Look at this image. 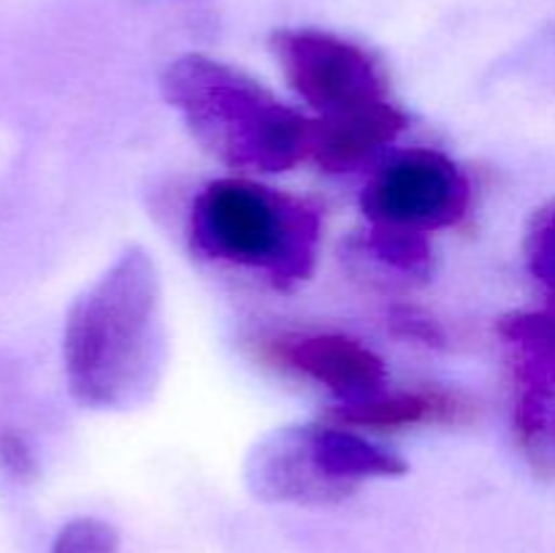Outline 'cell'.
Instances as JSON below:
<instances>
[{
	"instance_id": "cell-1",
	"label": "cell",
	"mask_w": 555,
	"mask_h": 553,
	"mask_svg": "<svg viewBox=\"0 0 555 553\" xmlns=\"http://www.w3.org/2000/svg\"><path fill=\"white\" fill-rule=\"evenodd\" d=\"M70 394L95 410H128L152 396L166 366L160 271L146 249L128 247L76 298L65 320Z\"/></svg>"
},
{
	"instance_id": "cell-2",
	"label": "cell",
	"mask_w": 555,
	"mask_h": 553,
	"mask_svg": "<svg viewBox=\"0 0 555 553\" xmlns=\"http://www.w3.org/2000/svg\"><path fill=\"white\" fill-rule=\"evenodd\" d=\"M160 87L193 139L228 168L280 173L309 157L312 119L222 60L182 54L166 65Z\"/></svg>"
},
{
	"instance_id": "cell-3",
	"label": "cell",
	"mask_w": 555,
	"mask_h": 553,
	"mask_svg": "<svg viewBox=\"0 0 555 553\" xmlns=\"http://www.w3.org/2000/svg\"><path fill=\"white\" fill-rule=\"evenodd\" d=\"M188 231L204 258L263 271L271 285L293 287L314 274L323 220L307 198L225 177L195 195Z\"/></svg>"
},
{
	"instance_id": "cell-4",
	"label": "cell",
	"mask_w": 555,
	"mask_h": 553,
	"mask_svg": "<svg viewBox=\"0 0 555 553\" xmlns=\"http://www.w3.org/2000/svg\"><path fill=\"white\" fill-rule=\"evenodd\" d=\"M287 85L320 117L363 112L388 103V76L361 43L318 27H285L269 41Z\"/></svg>"
},
{
	"instance_id": "cell-5",
	"label": "cell",
	"mask_w": 555,
	"mask_h": 553,
	"mask_svg": "<svg viewBox=\"0 0 555 553\" xmlns=\"http://www.w3.org/2000/svg\"><path fill=\"white\" fill-rule=\"evenodd\" d=\"M469 179L437 150H404L363 188L361 209L372 226L431 233L459 226L469 209Z\"/></svg>"
},
{
	"instance_id": "cell-6",
	"label": "cell",
	"mask_w": 555,
	"mask_h": 553,
	"mask_svg": "<svg viewBox=\"0 0 555 553\" xmlns=\"http://www.w3.org/2000/svg\"><path fill=\"white\" fill-rule=\"evenodd\" d=\"M266 356L282 369L304 374L334 394L341 404L374 399L385 390L388 372L372 347L334 331L280 336L266 347Z\"/></svg>"
},
{
	"instance_id": "cell-7",
	"label": "cell",
	"mask_w": 555,
	"mask_h": 553,
	"mask_svg": "<svg viewBox=\"0 0 555 553\" xmlns=\"http://www.w3.org/2000/svg\"><path fill=\"white\" fill-rule=\"evenodd\" d=\"M314 426H282L263 434L249 450L244 477L249 491L263 502L339 504L350 499L352 488L334 483L314 461Z\"/></svg>"
},
{
	"instance_id": "cell-8",
	"label": "cell",
	"mask_w": 555,
	"mask_h": 553,
	"mask_svg": "<svg viewBox=\"0 0 555 553\" xmlns=\"http://www.w3.org/2000/svg\"><path fill=\"white\" fill-rule=\"evenodd\" d=\"M406 125H410V117L393 101L363 108V112L341 114V117L312 119L309 157L323 171H352L369 155L396 141V136Z\"/></svg>"
},
{
	"instance_id": "cell-9",
	"label": "cell",
	"mask_w": 555,
	"mask_h": 553,
	"mask_svg": "<svg viewBox=\"0 0 555 553\" xmlns=\"http://www.w3.org/2000/svg\"><path fill=\"white\" fill-rule=\"evenodd\" d=\"M472 401L461 394L439 388L396 390L379 394L374 399L339 404L331 412L336 426L347 428H404L421 423H461L472 415Z\"/></svg>"
},
{
	"instance_id": "cell-10",
	"label": "cell",
	"mask_w": 555,
	"mask_h": 553,
	"mask_svg": "<svg viewBox=\"0 0 555 553\" xmlns=\"http://www.w3.org/2000/svg\"><path fill=\"white\" fill-rule=\"evenodd\" d=\"M314 461L334 483L358 491L363 480L406 475V461L347 426H314Z\"/></svg>"
},
{
	"instance_id": "cell-11",
	"label": "cell",
	"mask_w": 555,
	"mask_h": 553,
	"mask_svg": "<svg viewBox=\"0 0 555 553\" xmlns=\"http://www.w3.org/2000/svg\"><path fill=\"white\" fill-rule=\"evenodd\" d=\"M513 426L537 475L555 480V380L518 366Z\"/></svg>"
},
{
	"instance_id": "cell-12",
	"label": "cell",
	"mask_w": 555,
	"mask_h": 553,
	"mask_svg": "<svg viewBox=\"0 0 555 553\" xmlns=\"http://www.w3.org/2000/svg\"><path fill=\"white\" fill-rule=\"evenodd\" d=\"M499 334L520 350V369L555 380V312H515L502 318Z\"/></svg>"
},
{
	"instance_id": "cell-13",
	"label": "cell",
	"mask_w": 555,
	"mask_h": 553,
	"mask_svg": "<svg viewBox=\"0 0 555 553\" xmlns=\"http://www.w3.org/2000/svg\"><path fill=\"white\" fill-rule=\"evenodd\" d=\"M366 247L372 249L374 258H379L390 269L401 271L406 276H426L431 271L434 253L428 233L390 226H369Z\"/></svg>"
},
{
	"instance_id": "cell-14",
	"label": "cell",
	"mask_w": 555,
	"mask_h": 553,
	"mask_svg": "<svg viewBox=\"0 0 555 553\" xmlns=\"http://www.w3.org/2000/svg\"><path fill=\"white\" fill-rule=\"evenodd\" d=\"M526 260L540 285L555 296V204L542 206L526 233Z\"/></svg>"
},
{
	"instance_id": "cell-15",
	"label": "cell",
	"mask_w": 555,
	"mask_h": 553,
	"mask_svg": "<svg viewBox=\"0 0 555 553\" xmlns=\"http://www.w3.org/2000/svg\"><path fill=\"white\" fill-rule=\"evenodd\" d=\"M119 535L101 518H76L54 537L52 553H117Z\"/></svg>"
},
{
	"instance_id": "cell-16",
	"label": "cell",
	"mask_w": 555,
	"mask_h": 553,
	"mask_svg": "<svg viewBox=\"0 0 555 553\" xmlns=\"http://www.w3.org/2000/svg\"><path fill=\"white\" fill-rule=\"evenodd\" d=\"M390 329H393L399 336L423 342V345H434V347L444 345L442 329H439L431 318L417 312V309H410V307L393 309V312H390Z\"/></svg>"
},
{
	"instance_id": "cell-17",
	"label": "cell",
	"mask_w": 555,
	"mask_h": 553,
	"mask_svg": "<svg viewBox=\"0 0 555 553\" xmlns=\"http://www.w3.org/2000/svg\"><path fill=\"white\" fill-rule=\"evenodd\" d=\"M0 464L11 477L22 483L36 477V459H33L25 439L14 432H0Z\"/></svg>"
}]
</instances>
